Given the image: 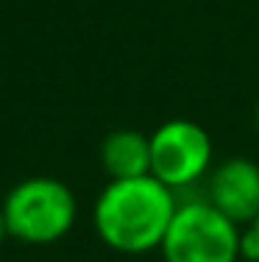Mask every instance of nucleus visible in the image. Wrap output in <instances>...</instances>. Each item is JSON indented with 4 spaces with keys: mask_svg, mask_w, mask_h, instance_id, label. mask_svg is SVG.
Here are the masks:
<instances>
[{
    "mask_svg": "<svg viewBox=\"0 0 259 262\" xmlns=\"http://www.w3.org/2000/svg\"><path fill=\"white\" fill-rule=\"evenodd\" d=\"M78 204L73 190L59 179L34 176L9 192L3 204L6 229L11 237L31 246H48L73 229Z\"/></svg>",
    "mask_w": 259,
    "mask_h": 262,
    "instance_id": "2",
    "label": "nucleus"
},
{
    "mask_svg": "<svg viewBox=\"0 0 259 262\" xmlns=\"http://www.w3.org/2000/svg\"><path fill=\"white\" fill-rule=\"evenodd\" d=\"M159 251L164 262H240V226L206 198H178Z\"/></svg>",
    "mask_w": 259,
    "mask_h": 262,
    "instance_id": "3",
    "label": "nucleus"
},
{
    "mask_svg": "<svg viewBox=\"0 0 259 262\" xmlns=\"http://www.w3.org/2000/svg\"><path fill=\"white\" fill-rule=\"evenodd\" d=\"M101 165L109 182L151 176V134L134 128L112 131L101 145Z\"/></svg>",
    "mask_w": 259,
    "mask_h": 262,
    "instance_id": "6",
    "label": "nucleus"
},
{
    "mask_svg": "<svg viewBox=\"0 0 259 262\" xmlns=\"http://www.w3.org/2000/svg\"><path fill=\"white\" fill-rule=\"evenodd\" d=\"M254 117H256V131H259V103H256V115Z\"/></svg>",
    "mask_w": 259,
    "mask_h": 262,
    "instance_id": "9",
    "label": "nucleus"
},
{
    "mask_svg": "<svg viewBox=\"0 0 259 262\" xmlns=\"http://www.w3.org/2000/svg\"><path fill=\"white\" fill-rule=\"evenodd\" d=\"M254 223H256V229H259V217H256V221H254Z\"/></svg>",
    "mask_w": 259,
    "mask_h": 262,
    "instance_id": "10",
    "label": "nucleus"
},
{
    "mask_svg": "<svg viewBox=\"0 0 259 262\" xmlns=\"http://www.w3.org/2000/svg\"><path fill=\"white\" fill-rule=\"evenodd\" d=\"M203 198L237 226L254 223L259 217V165L245 157L220 162L206 176Z\"/></svg>",
    "mask_w": 259,
    "mask_h": 262,
    "instance_id": "5",
    "label": "nucleus"
},
{
    "mask_svg": "<svg viewBox=\"0 0 259 262\" xmlns=\"http://www.w3.org/2000/svg\"><path fill=\"white\" fill-rule=\"evenodd\" d=\"M212 154L209 131L195 120L176 117L151 134V176L178 195L209 176Z\"/></svg>",
    "mask_w": 259,
    "mask_h": 262,
    "instance_id": "4",
    "label": "nucleus"
},
{
    "mask_svg": "<svg viewBox=\"0 0 259 262\" xmlns=\"http://www.w3.org/2000/svg\"><path fill=\"white\" fill-rule=\"evenodd\" d=\"M178 198L159 179L109 182L95 201V229L120 254H145L162 246Z\"/></svg>",
    "mask_w": 259,
    "mask_h": 262,
    "instance_id": "1",
    "label": "nucleus"
},
{
    "mask_svg": "<svg viewBox=\"0 0 259 262\" xmlns=\"http://www.w3.org/2000/svg\"><path fill=\"white\" fill-rule=\"evenodd\" d=\"M6 234H9V229H6V217H3V209H0V243H3Z\"/></svg>",
    "mask_w": 259,
    "mask_h": 262,
    "instance_id": "8",
    "label": "nucleus"
},
{
    "mask_svg": "<svg viewBox=\"0 0 259 262\" xmlns=\"http://www.w3.org/2000/svg\"><path fill=\"white\" fill-rule=\"evenodd\" d=\"M240 262H259V229H256V223L240 226Z\"/></svg>",
    "mask_w": 259,
    "mask_h": 262,
    "instance_id": "7",
    "label": "nucleus"
}]
</instances>
